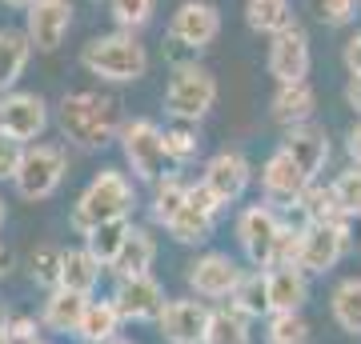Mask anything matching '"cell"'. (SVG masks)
<instances>
[{"label": "cell", "mask_w": 361, "mask_h": 344, "mask_svg": "<svg viewBox=\"0 0 361 344\" xmlns=\"http://www.w3.org/2000/svg\"><path fill=\"white\" fill-rule=\"evenodd\" d=\"M32 344H44V340H32Z\"/></svg>", "instance_id": "cell-52"}, {"label": "cell", "mask_w": 361, "mask_h": 344, "mask_svg": "<svg viewBox=\"0 0 361 344\" xmlns=\"http://www.w3.org/2000/svg\"><path fill=\"white\" fill-rule=\"evenodd\" d=\"M297 212L305 217V224H349V217L341 212L334 189L329 184H317V180H310V189L301 192Z\"/></svg>", "instance_id": "cell-28"}, {"label": "cell", "mask_w": 361, "mask_h": 344, "mask_svg": "<svg viewBox=\"0 0 361 344\" xmlns=\"http://www.w3.org/2000/svg\"><path fill=\"white\" fill-rule=\"evenodd\" d=\"M213 224H217V217H213L209 208H201V204L189 196V200L180 204L177 217L165 224V232H169L177 244H205L209 236H213Z\"/></svg>", "instance_id": "cell-26"}, {"label": "cell", "mask_w": 361, "mask_h": 344, "mask_svg": "<svg viewBox=\"0 0 361 344\" xmlns=\"http://www.w3.org/2000/svg\"><path fill=\"white\" fill-rule=\"evenodd\" d=\"M61 260H65V248H56V244H40L37 253L28 256V272H32V281L40 288H61Z\"/></svg>", "instance_id": "cell-37"}, {"label": "cell", "mask_w": 361, "mask_h": 344, "mask_svg": "<svg viewBox=\"0 0 361 344\" xmlns=\"http://www.w3.org/2000/svg\"><path fill=\"white\" fill-rule=\"evenodd\" d=\"M229 308H237L245 320L269 317V284H265V268H253V272L241 276L237 293L229 296Z\"/></svg>", "instance_id": "cell-30"}, {"label": "cell", "mask_w": 361, "mask_h": 344, "mask_svg": "<svg viewBox=\"0 0 361 344\" xmlns=\"http://www.w3.org/2000/svg\"><path fill=\"white\" fill-rule=\"evenodd\" d=\"M265 344H310V324L301 312H269L265 317Z\"/></svg>", "instance_id": "cell-34"}, {"label": "cell", "mask_w": 361, "mask_h": 344, "mask_svg": "<svg viewBox=\"0 0 361 344\" xmlns=\"http://www.w3.org/2000/svg\"><path fill=\"white\" fill-rule=\"evenodd\" d=\"M73 28V0H37L25 13V32L37 52H56Z\"/></svg>", "instance_id": "cell-14"}, {"label": "cell", "mask_w": 361, "mask_h": 344, "mask_svg": "<svg viewBox=\"0 0 361 344\" xmlns=\"http://www.w3.org/2000/svg\"><path fill=\"white\" fill-rule=\"evenodd\" d=\"M68 172V156L61 144L52 141H37L25 144V156H20V168L13 177V189L20 200H49L52 192L65 184Z\"/></svg>", "instance_id": "cell-5"}, {"label": "cell", "mask_w": 361, "mask_h": 344, "mask_svg": "<svg viewBox=\"0 0 361 344\" xmlns=\"http://www.w3.org/2000/svg\"><path fill=\"white\" fill-rule=\"evenodd\" d=\"M4 268H8V253H4V244H0V276H4Z\"/></svg>", "instance_id": "cell-48"}, {"label": "cell", "mask_w": 361, "mask_h": 344, "mask_svg": "<svg viewBox=\"0 0 361 344\" xmlns=\"http://www.w3.org/2000/svg\"><path fill=\"white\" fill-rule=\"evenodd\" d=\"M329 312L345 336H361V276H345L329 293Z\"/></svg>", "instance_id": "cell-27"}, {"label": "cell", "mask_w": 361, "mask_h": 344, "mask_svg": "<svg viewBox=\"0 0 361 344\" xmlns=\"http://www.w3.org/2000/svg\"><path fill=\"white\" fill-rule=\"evenodd\" d=\"M245 276V268L237 265L229 253H205L197 256L189 272H185V281H189V293L201 296V300H229L237 293V284Z\"/></svg>", "instance_id": "cell-10"}, {"label": "cell", "mask_w": 361, "mask_h": 344, "mask_svg": "<svg viewBox=\"0 0 361 344\" xmlns=\"http://www.w3.org/2000/svg\"><path fill=\"white\" fill-rule=\"evenodd\" d=\"M101 272H104V265L89 253V248H65V260H61V288L92 296L97 284H101Z\"/></svg>", "instance_id": "cell-24"}, {"label": "cell", "mask_w": 361, "mask_h": 344, "mask_svg": "<svg viewBox=\"0 0 361 344\" xmlns=\"http://www.w3.org/2000/svg\"><path fill=\"white\" fill-rule=\"evenodd\" d=\"M92 296H80V293H68V288H52L44 296V308H40V324L52 332H61V336H77L80 320H85V308H89Z\"/></svg>", "instance_id": "cell-21"}, {"label": "cell", "mask_w": 361, "mask_h": 344, "mask_svg": "<svg viewBox=\"0 0 361 344\" xmlns=\"http://www.w3.org/2000/svg\"><path fill=\"white\" fill-rule=\"evenodd\" d=\"M285 220L277 217L273 204H249L245 212L237 217V244L253 268H273V248L281 236Z\"/></svg>", "instance_id": "cell-8"}, {"label": "cell", "mask_w": 361, "mask_h": 344, "mask_svg": "<svg viewBox=\"0 0 361 344\" xmlns=\"http://www.w3.org/2000/svg\"><path fill=\"white\" fill-rule=\"evenodd\" d=\"M133 208H137V189H133V180L125 177L121 168H101V172L89 180V189L77 196V204H73L68 229L77 232V236H89L97 224L133 217Z\"/></svg>", "instance_id": "cell-2"}, {"label": "cell", "mask_w": 361, "mask_h": 344, "mask_svg": "<svg viewBox=\"0 0 361 344\" xmlns=\"http://www.w3.org/2000/svg\"><path fill=\"white\" fill-rule=\"evenodd\" d=\"M265 284H269V312H301L310 300V272L297 265L265 268Z\"/></svg>", "instance_id": "cell-19"}, {"label": "cell", "mask_w": 361, "mask_h": 344, "mask_svg": "<svg viewBox=\"0 0 361 344\" xmlns=\"http://www.w3.org/2000/svg\"><path fill=\"white\" fill-rule=\"evenodd\" d=\"M205 344H253V332H249V320L237 312V308H213L209 317V332Z\"/></svg>", "instance_id": "cell-32"}, {"label": "cell", "mask_w": 361, "mask_h": 344, "mask_svg": "<svg viewBox=\"0 0 361 344\" xmlns=\"http://www.w3.org/2000/svg\"><path fill=\"white\" fill-rule=\"evenodd\" d=\"M109 344H133V340H121V336H116V340H109Z\"/></svg>", "instance_id": "cell-50"}, {"label": "cell", "mask_w": 361, "mask_h": 344, "mask_svg": "<svg viewBox=\"0 0 361 344\" xmlns=\"http://www.w3.org/2000/svg\"><path fill=\"white\" fill-rule=\"evenodd\" d=\"M345 104L361 116V77H349L345 80Z\"/></svg>", "instance_id": "cell-45"}, {"label": "cell", "mask_w": 361, "mask_h": 344, "mask_svg": "<svg viewBox=\"0 0 361 344\" xmlns=\"http://www.w3.org/2000/svg\"><path fill=\"white\" fill-rule=\"evenodd\" d=\"M0 344H16L13 340V329H8V320H0Z\"/></svg>", "instance_id": "cell-46"}, {"label": "cell", "mask_w": 361, "mask_h": 344, "mask_svg": "<svg viewBox=\"0 0 361 344\" xmlns=\"http://www.w3.org/2000/svg\"><path fill=\"white\" fill-rule=\"evenodd\" d=\"M349 248V224H305L301 236V268L310 276H325L329 268H337V260Z\"/></svg>", "instance_id": "cell-16"}, {"label": "cell", "mask_w": 361, "mask_h": 344, "mask_svg": "<svg viewBox=\"0 0 361 344\" xmlns=\"http://www.w3.org/2000/svg\"><path fill=\"white\" fill-rule=\"evenodd\" d=\"M217 104V77L201 64H180L169 77L165 89V113L180 125H201Z\"/></svg>", "instance_id": "cell-4"}, {"label": "cell", "mask_w": 361, "mask_h": 344, "mask_svg": "<svg viewBox=\"0 0 361 344\" xmlns=\"http://www.w3.org/2000/svg\"><path fill=\"white\" fill-rule=\"evenodd\" d=\"M157 260V241L153 232L141 229V224H133L129 241H125V248H121V256L113 260V272L116 281H129V276H149V268H153Z\"/></svg>", "instance_id": "cell-22"}, {"label": "cell", "mask_w": 361, "mask_h": 344, "mask_svg": "<svg viewBox=\"0 0 361 344\" xmlns=\"http://www.w3.org/2000/svg\"><path fill=\"white\" fill-rule=\"evenodd\" d=\"M329 189H334L341 212H345L349 220H361V165L341 168V172L329 180Z\"/></svg>", "instance_id": "cell-38"}, {"label": "cell", "mask_w": 361, "mask_h": 344, "mask_svg": "<svg viewBox=\"0 0 361 344\" xmlns=\"http://www.w3.org/2000/svg\"><path fill=\"white\" fill-rule=\"evenodd\" d=\"M281 148L301 165L305 177L317 180V172H322L325 160H329V132H325L322 125H313V120L310 125H297V128H285Z\"/></svg>", "instance_id": "cell-18"}, {"label": "cell", "mask_w": 361, "mask_h": 344, "mask_svg": "<svg viewBox=\"0 0 361 344\" xmlns=\"http://www.w3.org/2000/svg\"><path fill=\"white\" fill-rule=\"evenodd\" d=\"M32 52L37 49H32L25 28H0V92L16 89V80L25 77Z\"/></svg>", "instance_id": "cell-23"}, {"label": "cell", "mask_w": 361, "mask_h": 344, "mask_svg": "<svg viewBox=\"0 0 361 344\" xmlns=\"http://www.w3.org/2000/svg\"><path fill=\"white\" fill-rule=\"evenodd\" d=\"M80 68L109 84H137L149 72V52L133 32H104L80 49Z\"/></svg>", "instance_id": "cell-3"}, {"label": "cell", "mask_w": 361, "mask_h": 344, "mask_svg": "<svg viewBox=\"0 0 361 344\" xmlns=\"http://www.w3.org/2000/svg\"><path fill=\"white\" fill-rule=\"evenodd\" d=\"M345 153H349V165H361V116L345 132Z\"/></svg>", "instance_id": "cell-44"}, {"label": "cell", "mask_w": 361, "mask_h": 344, "mask_svg": "<svg viewBox=\"0 0 361 344\" xmlns=\"http://www.w3.org/2000/svg\"><path fill=\"white\" fill-rule=\"evenodd\" d=\"M92 4H101V0H92ZM104 4H109V0H104Z\"/></svg>", "instance_id": "cell-51"}, {"label": "cell", "mask_w": 361, "mask_h": 344, "mask_svg": "<svg viewBox=\"0 0 361 344\" xmlns=\"http://www.w3.org/2000/svg\"><path fill=\"white\" fill-rule=\"evenodd\" d=\"M201 184H205L221 204H237L249 192V184H253V165L245 160V153L225 148V153H217V156H209L205 160Z\"/></svg>", "instance_id": "cell-13"}, {"label": "cell", "mask_w": 361, "mask_h": 344, "mask_svg": "<svg viewBox=\"0 0 361 344\" xmlns=\"http://www.w3.org/2000/svg\"><path fill=\"white\" fill-rule=\"evenodd\" d=\"M313 113H317V92H313L310 80H293V84H277L269 101V116L281 128H297V125H310Z\"/></svg>", "instance_id": "cell-20"}, {"label": "cell", "mask_w": 361, "mask_h": 344, "mask_svg": "<svg viewBox=\"0 0 361 344\" xmlns=\"http://www.w3.org/2000/svg\"><path fill=\"white\" fill-rule=\"evenodd\" d=\"M209 317H213V308H205L201 296H173L165 312L157 317V332L169 344H205Z\"/></svg>", "instance_id": "cell-11"}, {"label": "cell", "mask_w": 361, "mask_h": 344, "mask_svg": "<svg viewBox=\"0 0 361 344\" xmlns=\"http://www.w3.org/2000/svg\"><path fill=\"white\" fill-rule=\"evenodd\" d=\"M20 156H25V144L0 132V180H13V177H16V168H20Z\"/></svg>", "instance_id": "cell-41"}, {"label": "cell", "mask_w": 361, "mask_h": 344, "mask_svg": "<svg viewBox=\"0 0 361 344\" xmlns=\"http://www.w3.org/2000/svg\"><path fill=\"white\" fill-rule=\"evenodd\" d=\"M221 37V8L213 0H185L177 4V13L169 20V40L189 52L209 49Z\"/></svg>", "instance_id": "cell-9"}, {"label": "cell", "mask_w": 361, "mask_h": 344, "mask_svg": "<svg viewBox=\"0 0 361 344\" xmlns=\"http://www.w3.org/2000/svg\"><path fill=\"white\" fill-rule=\"evenodd\" d=\"M121 324H125V317H121V308H116L113 296H109V300H97V296H92L89 308H85V320H80L77 336L85 344H109V340H116Z\"/></svg>", "instance_id": "cell-25"}, {"label": "cell", "mask_w": 361, "mask_h": 344, "mask_svg": "<svg viewBox=\"0 0 361 344\" xmlns=\"http://www.w3.org/2000/svg\"><path fill=\"white\" fill-rule=\"evenodd\" d=\"M310 189V177L301 172V165H297L293 156L285 153L281 144L269 153V160L261 165V192H265V204H293L301 200V192Z\"/></svg>", "instance_id": "cell-15"}, {"label": "cell", "mask_w": 361, "mask_h": 344, "mask_svg": "<svg viewBox=\"0 0 361 344\" xmlns=\"http://www.w3.org/2000/svg\"><path fill=\"white\" fill-rule=\"evenodd\" d=\"M157 13V0H109V16H113L116 32H141Z\"/></svg>", "instance_id": "cell-36"}, {"label": "cell", "mask_w": 361, "mask_h": 344, "mask_svg": "<svg viewBox=\"0 0 361 344\" xmlns=\"http://www.w3.org/2000/svg\"><path fill=\"white\" fill-rule=\"evenodd\" d=\"M56 125L65 132L68 144H77L85 153H97L104 144H113L125 128V113L116 96L104 92H68L56 104Z\"/></svg>", "instance_id": "cell-1"}, {"label": "cell", "mask_w": 361, "mask_h": 344, "mask_svg": "<svg viewBox=\"0 0 361 344\" xmlns=\"http://www.w3.org/2000/svg\"><path fill=\"white\" fill-rule=\"evenodd\" d=\"M4 220H8V208H4V200H0V229H4Z\"/></svg>", "instance_id": "cell-49"}, {"label": "cell", "mask_w": 361, "mask_h": 344, "mask_svg": "<svg viewBox=\"0 0 361 344\" xmlns=\"http://www.w3.org/2000/svg\"><path fill=\"white\" fill-rule=\"evenodd\" d=\"M189 200V184L180 177H161L153 184V204H149V212H153V220L165 229L169 220L180 212V204Z\"/></svg>", "instance_id": "cell-33"}, {"label": "cell", "mask_w": 361, "mask_h": 344, "mask_svg": "<svg viewBox=\"0 0 361 344\" xmlns=\"http://www.w3.org/2000/svg\"><path fill=\"white\" fill-rule=\"evenodd\" d=\"M165 153H169V165H177V168L193 165L197 153H201L197 125H180V120H177L173 128H165Z\"/></svg>", "instance_id": "cell-35"}, {"label": "cell", "mask_w": 361, "mask_h": 344, "mask_svg": "<svg viewBox=\"0 0 361 344\" xmlns=\"http://www.w3.org/2000/svg\"><path fill=\"white\" fill-rule=\"evenodd\" d=\"M4 4H8V8H20V13H28V8H32L37 0H4Z\"/></svg>", "instance_id": "cell-47"}, {"label": "cell", "mask_w": 361, "mask_h": 344, "mask_svg": "<svg viewBox=\"0 0 361 344\" xmlns=\"http://www.w3.org/2000/svg\"><path fill=\"white\" fill-rule=\"evenodd\" d=\"M317 16H322V25L329 28H345L357 20V0H322L317 4Z\"/></svg>", "instance_id": "cell-40"}, {"label": "cell", "mask_w": 361, "mask_h": 344, "mask_svg": "<svg viewBox=\"0 0 361 344\" xmlns=\"http://www.w3.org/2000/svg\"><path fill=\"white\" fill-rule=\"evenodd\" d=\"M245 25L261 37H277L289 25H297L293 4L289 0H245Z\"/></svg>", "instance_id": "cell-29"}, {"label": "cell", "mask_w": 361, "mask_h": 344, "mask_svg": "<svg viewBox=\"0 0 361 344\" xmlns=\"http://www.w3.org/2000/svg\"><path fill=\"white\" fill-rule=\"evenodd\" d=\"M49 128V101L40 92H0V132L20 144H37Z\"/></svg>", "instance_id": "cell-7"}, {"label": "cell", "mask_w": 361, "mask_h": 344, "mask_svg": "<svg viewBox=\"0 0 361 344\" xmlns=\"http://www.w3.org/2000/svg\"><path fill=\"white\" fill-rule=\"evenodd\" d=\"M301 236H305V224H281V236H277V248H273V265H297L301 268Z\"/></svg>", "instance_id": "cell-39"}, {"label": "cell", "mask_w": 361, "mask_h": 344, "mask_svg": "<svg viewBox=\"0 0 361 344\" xmlns=\"http://www.w3.org/2000/svg\"><path fill=\"white\" fill-rule=\"evenodd\" d=\"M341 60H345L349 77H361V32H353V37L345 40V49H341Z\"/></svg>", "instance_id": "cell-43"}, {"label": "cell", "mask_w": 361, "mask_h": 344, "mask_svg": "<svg viewBox=\"0 0 361 344\" xmlns=\"http://www.w3.org/2000/svg\"><path fill=\"white\" fill-rule=\"evenodd\" d=\"M133 232V220H109V224H97V229L85 236V248H89L97 260H101L104 268H113V260L121 256V248H125V241H129Z\"/></svg>", "instance_id": "cell-31"}, {"label": "cell", "mask_w": 361, "mask_h": 344, "mask_svg": "<svg viewBox=\"0 0 361 344\" xmlns=\"http://www.w3.org/2000/svg\"><path fill=\"white\" fill-rule=\"evenodd\" d=\"M310 64H313L310 32H305L301 25H289L285 32L269 37V77L277 80V84L305 80L310 77Z\"/></svg>", "instance_id": "cell-12"}, {"label": "cell", "mask_w": 361, "mask_h": 344, "mask_svg": "<svg viewBox=\"0 0 361 344\" xmlns=\"http://www.w3.org/2000/svg\"><path fill=\"white\" fill-rule=\"evenodd\" d=\"M121 317L133 320V324H145V320H157L165 312L169 296H165V284L157 281L153 272L149 276H129V281H116V293H113Z\"/></svg>", "instance_id": "cell-17"}, {"label": "cell", "mask_w": 361, "mask_h": 344, "mask_svg": "<svg viewBox=\"0 0 361 344\" xmlns=\"http://www.w3.org/2000/svg\"><path fill=\"white\" fill-rule=\"evenodd\" d=\"M8 329H13V340L16 344L40 340V336H37V320H32V317H13V320H8Z\"/></svg>", "instance_id": "cell-42"}, {"label": "cell", "mask_w": 361, "mask_h": 344, "mask_svg": "<svg viewBox=\"0 0 361 344\" xmlns=\"http://www.w3.org/2000/svg\"><path fill=\"white\" fill-rule=\"evenodd\" d=\"M116 144H121V156H125L133 180H141V184H157L161 180V172L169 165V153H165V128L157 120H145V116L125 120Z\"/></svg>", "instance_id": "cell-6"}]
</instances>
